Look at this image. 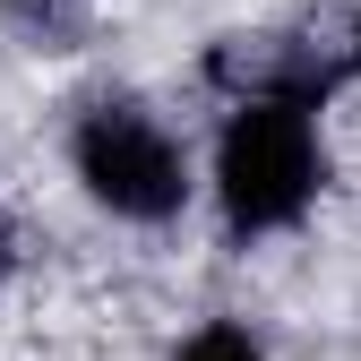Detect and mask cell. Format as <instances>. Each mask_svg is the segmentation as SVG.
Listing matches in <instances>:
<instances>
[{"instance_id":"obj_3","label":"cell","mask_w":361,"mask_h":361,"mask_svg":"<svg viewBox=\"0 0 361 361\" xmlns=\"http://www.w3.org/2000/svg\"><path fill=\"white\" fill-rule=\"evenodd\" d=\"M207 78L224 86V95H293L310 112H327L336 104V86L353 78V61L319 52V43H301V35H224L215 52H207Z\"/></svg>"},{"instance_id":"obj_7","label":"cell","mask_w":361,"mask_h":361,"mask_svg":"<svg viewBox=\"0 0 361 361\" xmlns=\"http://www.w3.org/2000/svg\"><path fill=\"white\" fill-rule=\"evenodd\" d=\"M0 9H35V0H0Z\"/></svg>"},{"instance_id":"obj_5","label":"cell","mask_w":361,"mask_h":361,"mask_svg":"<svg viewBox=\"0 0 361 361\" xmlns=\"http://www.w3.org/2000/svg\"><path fill=\"white\" fill-rule=\"evenodd\" d=\"M9 267H18V224H9V207H0V284H9Z\"/></svg>"},{"instance_id":"obj_1","label":"cell","mask_w":361,"mask_h":361,"mask_svg":"<svg viewBox=\"0 0 361 361\" xmlns=\"http://www.w3.org/2000/svg\"><path fill=\"white\" fill-rule=\"evenodd\" d=\"M207 198L233 241L301 233L310 207L327 198V129L293 95H233L207 155Z\"/></svg>"},{"instance_id":"obj_2","label":"cell","mask_w":361,"mask_h":361,"mask_svg":"<svg viewBox=\"0 0 361 361\" xmlns=\"http://www.w3.org/2000/svg\"><path fill=\"white\" fill-rule=\"evenodd\" d=\"M69 180L86 190L95 215L164 233V224H180L190 198H198V155H190V138H180L155 104L95 95L69 121Z\"/></svg>"},{"instance_id":"obj_6","label":"cell","mask_w":361,"mask_h":361,"mask_svg":"<svg viewBox=\"0 0 361 361\" xmlns=\"http://www.w3.org/2000/svg\"><path fill=\"white\" fill-rule=\"evenodd\" d=\"M344 61H353V78H361V9H353V26H344Z\"/></svg>"},{"instance_id":"obj_4","label":"cell","mask_w":361,"mask_h":361,"mask_svg":"<svg viewBox=\"0 0 361 361\" xmlns=\"http://www.w3.org/2000/svg\"><path fill=\"white\" fill-rule=\"evenodd\" d=\"M164 361H276V353H267V336L250 319H198Z\"/></svg>"}]
</instances>
